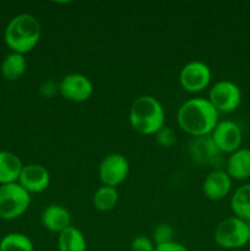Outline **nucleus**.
<instances>
[{
  "mask_svg": "<svg viewBox=\"0 0 250 251\" xmlns=\"http://www.w3.org/2000/svg\"><path fill=\"white\" fill-rule=\"evenodd\" d=\"M211 137L223 154H230L242 147L243 131L239 125L233 120L218 122Z\"/></svg>",
  "mask_w": 250,
  "mask_h": 251,
  "instance_id": "9d476101",
  "label": "nucleus"
},
{
  "mask_svg": "<svg viewBox=\"0 0 250 251\" xmlns=\"http://www.w3.org/2000/svg\"><path fill=\"white\" fill-rule=\"evenodd\" d=\"M41 221L47 230L60 234L63 230L71 226V215L64 206L51 203L43 210Z\"/></svg>",
  "mask_w": 250,
  "mask_h": 251,
  "instance_id": "4468645a",
  "label": "nucleus"
},
{
  "mask_svg": "<svg viewBox=\"0 0 250 251\" xmlns=\"http://www.w3.org/2000/svg\"><path fill=\"white\" fill-rule=\"evenodd\" d=\"M230 210L235 217L249 222L250 221V183L243 184L235 189L230 198Z\"/></svg>",
  "mask_w": 250,
  "mask_h": 251,
  "instance_id": "a211bd4d",
  "label": "nucleus"
},
{
  "mask_svg": "<svg viewBox=\"0 0 250 251\" xmlns=\"http://www.w3.org/2000/svg\"><path fill=\"white\" fill-rule=\"evenodd\" d=\"M27 61L24 54L11 51L1 63V74L6 80L16 81L26 73Z\"/></svg>",
  "mask_w": 250,
  "mask_h": 251,
  "instance_id": "6ab92c4d",
  "label": "nucleus"
},
{
  "mask_svg": "<svg viewBox=\"0 0 250 251\" xmlns=\"http://www.w3.org/2000/svg\"><path fill=\"white\" fill-rule=\"evenodd\" d=\"M129 122L137 134L154 136L166 125V112L156 97L142 95L135 98L130 105Z\"/></svg>",
  "mask_w": 250,
  "mask_h": 251,
  "instance_id": "f03ea898",
  "label": "nucleus"
},
{
  "mask_svg": "<svg viewBox=\"0 0 250 251\" xmlns=\"http://www.w3.org/2000/svg\"><path fill=\"white\" fill-rule=\"evenodd\" d=\"M207 100L218 113H232L239 108L243 95L237 83L229 80H221L210 88Z\"/></svg>",
  "mask_w": 250,
  "mask_h": 251,
  "instance_id": "423d86ee",
  "label": "nucleus"
},
{
  "mask_svg": "<svg viewBox=\"0 0 250 251\" xmlns=\"http://www.w3.org/2000/svg\"><path fill=\"white\" fill-rule=\"evenodd\" d=\"M119 201V193L117 188L102 185L95 191L92 198L93 207L100 212H108L112 211Z\"/></svg>",
  "mask_w": 250,
  "mask_h": 251,
  "instance_id": "aec40b11",
  "label": "nucleus"
},
{
  "mask_svg": "<svg viewBox=\"0 0 250 251\" xmlns=\"http://www.w3.org/2000/svg\"><path fill=\"white\" fill-rule=\"evenodd\" d=\"M130 249L131 251H154L156 245L152 242L151 238L146 235H137L131 240Z\"/></svg>",
  "mask_w": 250,
  "mask_h": 251,
  "instance_id": "b1692460",
  "label": "nucleus"
},
{
  "mask_svg": "<svg viewBox=\"0 0 250 251\" xmlns=\"http://www.w3.org/2000/svg\"><path fill=\"white\" fill-rule=\"evenodd\" d=\"M152 242L154 245L167 244V243L174 242V229L169 223H159L152 232Z\"/></svg>",
  "mask_w": 250,
  "mask_h": 251,
  "instance_id": "4be33fe9",
  "label": "nucleus"
},
{
  "mask_svg": "<svg viewBox=\"0 0 250 251\" xmlns=\"http://www.w3.org/2000/svg\"><path fill=\"white\" fill-rule=\"evenodd\" d=\"M59 85V95L66 100L74 103L86 102L93 95V83L90 78L83 74H68L60 80Z\"/></svg>",
  "mask_w": 250,
  "mask_h": 251,
  "instance_id": "1a4fd4ad",
  "label": "nucleus"
},
{
  "mask_svg": "<svg viewBox=\"0 0 250 251\" xmlns=\"http://www.w3.org/2000/svg\"><path fill=\"white\" fill-rule=\"evenodd\" d=\"M225 172L232 180H247L250 178V149L240 147L229 154L225 162Z\"/></svg>",
  "mask_w": 250,
  "mask_h": 251,
  "instance_id": "2eb2a0df",
  "label": "nucleus"
},
{
  "mask_svg": "<svg viewBox=\"0 0 250 251\" xmlns=\"http://www.w3.org/2000/svg\"><path fill=\"white\" fill-rule=\"evenodd\" d=\"M156 137V141L159 146L164 147V149H169V147L174 146L176 142V135L173 130L169 126L164 125L163 127L158 130V131L154 134Z\"/></svg>",
  "mask_w": 250,
  "mask_h": 251,
  "instance_id": "5701e85b",
  "label": "nucleus"
},
{
  "mask_svg": "<svg viewBox=\"0 0 250 251\" xmlns=\"http://www.w3.org/2000/svg\"><path fill=\"white\" fill-rule=\"evenodd\" d=\"M250 228L245 221L228 217L221 221L213 230V239L220 248L225 250L240 249L249 243Z\"/></svg>",
  "mask_w": 250,
  "mask_h": 251,
  "instance_id": "20e7f679",
  "label": "nucleus"
},
{
  "mask_svg": "<svg viewBox=\"0 0 250 251\" xmlns=\"http://www.w3.org/2000/svg\"><path fill=\"white\" fill-rule=\"evenodd\" d=\"M0 251H34L32 240L22 233H9L0 240Z\"/></svg>",
  "mask_w": 250,
  "mask_h": 251,
  "instance_id": "412c9836",
  "label": "nucleus"
},
{
  "mask_svg": "<svg viewBox=\"0 0 250 251\" xmlns=\"http://www.w3.org/2000/svg\"><path fill=\"white\" fill-rule=\"evenodd\" d=\"M42 36L38 19L31 14H20L10 20L5 28L4 39L14 53L26 54L34 49Z\"/></svg>",
  "mask_w": 250,
  "mask_h": 251,
  "instance_id": "7ed1b4c3",
  "label": "nucleus"
},
{
  "mask_svg": "<svg viewBox=\"0 0 250 251\" xmlns=\"http://www.w3.org/2000/svg\"><path fill=\"white\" fill-rule=\"evenodd\" d=\"M154 251H189V249L185 245L180 244V243L174 240V242L167 243V244L157 245L156 250Z\"/></svg>",
  "mask_w": 250,
  "mask_h": 251,
  "instance_id": "a878e982",
  "label": "nucleus"
},
{
  "mask_svg": "<svg viewBox=\"0 0 250 251\" xmlns=\"http://www.w3.org/2000/svg\"><path fill=\"white\" fill-rule=\"evenodd\" d=\"M24 164L20 157L9 151H0V185L17 183Z\"/></svg>",
  "mask_w": 250,
  "mask_h": 251,
  "instance_id": "dca6fc26",
  "label": "nucleus"
},
{
  "mask_svg": "<svg viewBox=\"0 0 250 251\" xmlns=\"http://www.w3.org/2000/svg\"><path fill=\"white\" fill-rule=\"evenodd\" d=\"M130 172V164L122 153H109L100 161L98 176L103 185L117 188L126 180Z\"/></svg>",
  "mask_w": 250,
  "mask_h": 251,
  "instance_id": "0eeeda50",
  "label": "nucleus"
},
{
  "mask_svg": "<svg viewBox=\"0 0 250 251\" xmlns=\"http://www.w3.org/2000/svg\"><path fill=\"white\" fill-rule=\"evenodd\" d=\"M212 78V73L207 64L200 60L189 61L179 73V83L184 91L198 93L208 87Z\"/></svg>",
  "mask_w": 250,
  "mask_h": 251,
  "instance_id": "6e6552de",
  "label": "nucleus"
},
{
  "mask_svg": "<svg viewBox=\"0 0 250 251\" xmlns=\"http://www.w3.org/2000/svg\"><path fill=\"white\" fill-rule=\"evenodd\" d=\"M248 244H249V245H250V238H249V243H248Z\"/></svg>",
  "mask_w": 250,
  "mask_h": 251,
  "instance_id": "bb28decb",
  "label": "nucleus"
},
{
  "mask_svg": "<svg viewBox=\"0 0 250 251\" xmlns=\"http://www.w3.org/2000/svg\"><path fill=\"white\" fill-rule=\"evenodd\" d=\"M31 205V194L19 183L0 185V218L6 221L21 217Z\"/></svg>",
  "mask_w": 250,
  "mask_h": 251,
  "instance_id": "39448f33",
  "label": "nucleus"
},
{
  "mask_svg": "<svg viewBox=\"0 0 250 251\" xmlns=\"http://www.w3.org/2000/svg\"><path fill=\"white\" fill-rule=\"evenodd\" d=\"M59 251H87V240L78 228L70 226L58 234Z\"/></svg>",
  "mask_w": 250,
  "mask_h": 251,
  "instance_id": "f3484780",
  "label": "nucleus"
},
{
  "mask_svg": "<svg viewBox=\"0 0 250 251\" xmlns=\"http://www.w3.org/2000/svg\"><path fill=\"white\" fill-rule=\"evenodd\" d=\"M233 180L223 169L216 168L205 176L202 181L203 195L211 201H220L227 198L232 190Z\"/></svg>",
  "mask_w": 250,
  "mask_h": 251,
  "instance_id": "ddd939ff",
  "label": "nucleus"
},
{
  "mask_svg": "<svg viewBox=\"0 0 250 251\" xmlns=\"http://www.w3.org/2000/svg\"><path fill=\"white\" fill-rule=\"evenodd\" d=\"M17 183L29 194L43 193L50 184V174L42 164L29 163L24 166Z\"/></svg>",
  "mask_w": 250,
  "mask_h": 251,
  "instance_id": "f8f14e48",
  "label": "nucleus"
},
{
  "mask_svg": "<svg viewBox=\"0 0 250 251\" xmlns=\"http://www.w3.org/2000/svg\"><path fill=\"white\" fill-rule=\"evenodd\" d=\"M220 113L207 98L196 97L185 100L176 113L179 127L193 137L212 134L220 122Z\"/></svg>",
  "mask_w": 250,
  "mask_h": 251,
  "instance_id": "f257e3e1",
  "label": "nucleus"
},
{
  "mask_svg": "<svg viewBox=\"0 0 250 251\" xmlns=\"http://www.w3.org/2000/svg\"><path fill=\"white\" fill-rule=\"evenodd\" d=\"M39 92L43 97L47 98H51L59 93V85L56 82H54L53 80H48V81H44L43 83L39 87Z\"/></svg>",
  "mask_w": 250,
  "mask_h": 251,
  "instance_id": "393cba45",
  "label": "nucleus"
},
{
  "mask_svg": "<svg viewBox=\"0 0 250 251\" xmlns=\"http://www.w3.org/2000/svg\"><path fill=\"white\" fill-rule=\"evenodd\" d=\"M188 153L194 163L207 167L217 166L223 154L216 146L211 135L193 137L188 145Z\"/></svg>",
  "mask_w": 250,
  "mask_h": 251,
  "instance_id": "9b49d317",
  "label": "nucleus"
}]
</instances>
